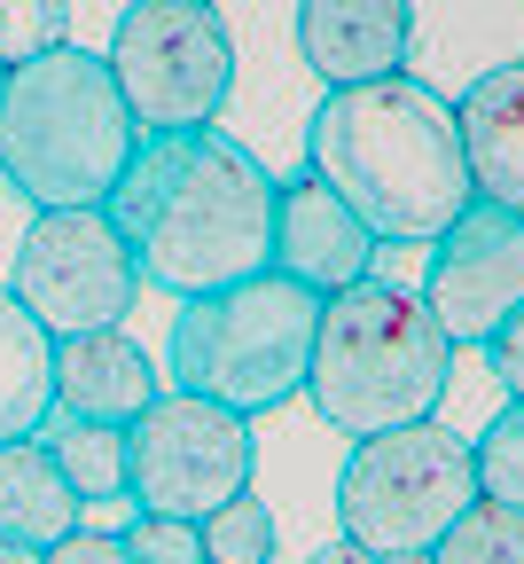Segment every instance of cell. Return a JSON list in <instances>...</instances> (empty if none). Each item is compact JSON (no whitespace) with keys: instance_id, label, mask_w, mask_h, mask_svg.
I'll return each instance as SVG.
<instances>
[{"instance_id":"6da1fadb","label":"cell","mask_w":524,"mask_h":564,"mask_svg":"<svg viewBox=\"0 0 524 564\" xmlns=\"http://www.w3.org/2000/svg\"><path fill=\"white\" fill-rule=\"evenodd\" d=\"M102 212L118 220L141 282L173 299L251 282L274 259V173L219 126L141 133Z\"/></svg>"},{"instance_id":"7a4b0ae2","label":"cell","mask_w":524,"mask_h":564,"mask_svg":"<svg viewBox=\"0 0 524 564\" xmlns=\"http://www.w3.org/2000/svg\"><path fill=\"white\" fill-rule=\"evenodd\" d=\"M306 173H321L376 243H430L478 196L455 133V95L423 87L415 70L329 87L306 126Z\"/></svg>"},{"instance_id":"3957f363","label":"cell","mask_w":524,"mask_h":564,"mask_svg":"<svg viewBox=\"0 0 524 564\" xmlns=\"http://www.w3.org/2000/svg\"><path fill=\"white\" fill-rule=\"evenodd\" d=\"M455 352L462 345H446V329L415 299V282L360 274V282L321 299L306 400H314V415L329 432L376 440V432H400V423H423V415L446 408Z\"/></svg>"},{"instance_id":"277c9868","label":"cell","mask_w":524,"mask_h":564,"mask_svg":"<svg viewBox=\"0 0 524 564\" xmlns=\"http://www.w3.org/2000/svg\"><path fill=\"white\" fill-rule=\"evenodd\" d=\"M133 110L95 47H47L0 87V181L32 212L102 204L133 158Z\"/></svg>"},{"instance_id":"5b68a950","label":"cell","mask_w":524,"mask_h":564,"mask_svg":"<svg viewBox=\"0 0 524 564\" xmlns=\"http://www.w3.org/2000/svg\"><path fill=\"white\" fill-rule=\"evenodd\" d=\"M314 322H321V299L290 274H251V282H228V291H204V299H181L173 314V392H196V400H219L236 415H266V408H290L306 392V361H314Z\"/></svg>"},{"instance_id":"8992f818","label":"cell","mask_w":524,"mask_h":564,"mask_svg":"<svg viewBox=\"0 0 524 564\" xmlns=\"http://www.w3.org/2000/svg\"><path fill=\"white\" fill-rule=\"evenodd\" d=\"M478 502V463L470 440L446 432L438 415L400 423V432L352 440L337 470V525L368 556H400V549H438V533Z\"/></svg>"},{"instance_id":"52a82bcc","label":"cell","mask_w":524,"mask_h":564,"mask_svg":"<svg viewBox=\"0 0 524 564\" xmlns=\"http://www.w3.org/2000/svg\"><path fill=\"white\" fill-rule=\"evenodd\" d=\"M102 63L133 110V133L211 126L236 95V40L211 0H125Z\"/></svg>"},{"instance_id":"ba28073f","label":"cell","mask_w":524,"mask_h":564,"mask_svg":"<svg viewBox=\"0 0 524 564\" xmlns=\"http://www.w3.org/2000/svg\"><path fill=\"white\" fill-rule=\"evenodd\" d=\"M259 478V432L251 415L196 400V392H157L125 423V502L149 518H211L219 502Z\"/></svg>"},{"instance_id":"9c48e42d","label":"cell","mask_w":524,"mask_h":564,"mask_svg":"<svg viewBox=\"0 0 524 564\" xmlns=\"http://www.w3.org/2000/svg\"><path fill=\"white\" fill-rule=\"evenodd\" d=\"M149 291L118 220L102 204H55L32 212V228L9 267V299L47 329V337H79V329H118L133 299Z\"/></svg>"},{"instance_id":"30bf717a","label":"cell","mask_w":524,"mask_h":564,"mask_svg":"<svg viewBox=\"0 0 524 564\" xmlns=\"http://www.w3.org/2000/svg\"><path fill=\"white\" fill-rule=\"evenodd\" d=\"M423 282L415 299L446 329V345H485L516 306H524V212H501L485 196L462 204V220H446L423 243Z\"/></svg>"},{"instance_id":"8fae6325","label":"cell","mask_w":524,"mask_h":564,"mask_svg":"<svg viewBox=\"0 0 524 564\" xmlns=\"http://www.w3.org/2000/svg\"><path fill=\"white\" fill-rule=\"evenodd\" d=\"M376 236L360 228V212L321 181V173H297V181H274V274L306 282L314 299L345 291V282L376 274Z\"/></svg>"},{"instance_id":"7c38bea8","label":"cell","mask_w":524,"mask_h":564,"mask_svg":"<svg viewBox=\"0 0 524 564\" xmlns=\"http://www.w3.org/2000/svg\"><path fill=\"white\" fill-rule=\"evenodd\" d=\"M297 55L321 87L392 79L415 55V9L407 0H297Z\"/></svg>"},{"instance_id":"4fadbf2b","label":"cell","mask_w":524,"mask_h":564,"mask_svg":"<svg viewBox=\"0 0 524 564\" xmlns=\"http://www.w3.org/2000/svg\"><path fill=\"white\" fill-rule=\"evenodd\" d=\"M47 384H55V415L63 423H125L165 392L157 361L133 345V329H79V337H55V361H47Z\"/></svg>"},{"instance_id":"5bb4252c","label":"cell","mask_w":524,"mask_h":564,"mask_svg":"<svg viewBox=\"0 0 524 564\" xmlns=\"http://www.w3.org/2000/svg\"><path fill=\"white\" fill-rule=\"evenodd\" d=\"M455 133H462L470 188L501 212H524V55L478 70L455 95Z\"/></svg>"},{"instance_id":"9a60e30c","label":"cell","mask_w":524,"mask_h":564,"mask_svg":"<svg viewBox=\"0 0 524 564\" xmlns=\"http://www.w3.org/2000/svg\"><path fill=\"white\" fill-rule=\"evenodd\" d=\"M79 494L55 470L47 440H9L0 447V541H24V549H47L79 525Z\"/></svg>"},{"instance_id":"2e32d148","label":"cell","mask_w":524,"mask_h":564,"mask_svg":"<svg viewBox=\"0 0 524 564\" xmlns=\"http://www.w3.org/2000/svg\"><path fill=\"white\" fill-rule=\"evenodd\" d=\"M47 361H55V337L9 299V282H0V447H9V440H40V423L55 415Z\"/></svg>"},{"instance_id":"e0dca14e","label":"cell","mask_w":524,"mask_h":564,"mask_svg":"<svg viewBox=\"0 0 524 564\" xmlns=\"http://www.w3.org/2000/svg\"><path fill=\"white\" fill-rule=\"evenodd\" d=\"M47 455H55V470L70 478L79 510L125 502V432H118V423H63V432L47 440Z\"/></svg>"},{"instance_id":"ac0fdd59","label":"cell","mask_w":524,"mask_h":564,"mask_svg":"<svg viewBox=\"0 0 524 564\" xmlns=\"http://www.w3.org/2000/svg\"><path fill=\"white\" fill-rule=\"evenodd\" d=\"M430 564H524V510L493 502V494H478V502L438 533Z\"/></svg>"},{"instance_id":"d6986e66","label":"cell","mask_w":524,"mask_h":564,"mask_svg":"<svg viewBox=\"0 0 524 564\" xmlns=\"http://www.w3.org/2000/svg\"><path fill=\"white\" fill-rule=\"evenodd\" d=\"M196 541H204V564H274V510L259 502V486H243L236 502L196 518Z\"/></svg>"},{"instance_id":"ffe728a7","label":"cell","mask_w":524,"mask_h":564,"mask_svg":"<svg viewBox=\"0 0 524 564\" xmlns=\"http://www.w3.org/2000/svg\"><path fill=\"white\" fill-rule=\"evenodd\" d=\"M470 463H478V494L524 510V400L493 408V423L470 440Z\"/></svg>"},{"instance_id":"44dd1931","label":"cell","mask_w":524,"mask_h":564,"mask_svg":"<svg viewBox=\"0 0 524 564\" xmlns=\"http://www.w3.org/2000/svg\"><path fill=\"white\" fill-rule=\"evenodd\" d=\"M63 40H70L63 0H0V70H17V63H32Z\"/></svg>"},{"instance_id":"7402d4cb","label":"cell","mask_w":524,"mask_h":564,"mask_svg":"<svg viewBox=\"0 0 524 564\" xmlns=\"http://www.w3.org/2000/svg\"><path fill=\"white\" fill-rule=\"evenodd\" d=\"M118 541H125L133 564H204V541H196L188 518H149V510H133V525H125Z\"/></svg>"},{"instance_id":"603a6c76","label":"cell","mask_w":524,"mask_h":564,"mask_svg":"<svg viewBox=\"0 0 524 564\" xmlns=\"http://www.w3.org/2000/svg\"><path fill=\"white\" fill-rule=\"evenodd\" d=\"M40 564H133V556H125V541H118V533L70 525L63 541H47V549H40Z\"/></svg>"},{"instance_id":"cb8c5ba5","label":"cell","mask_w":524,"mask_h":564,"mask_svg":"<svg viewBox=\"0 0 524 564\" xmlns=\"http://www.w3.org/2000/svg\"><path fill=\"white\" fill-rule=\"evenodd\" d=\"M485 361H493V377H501V392L509 400H524V306L485 337Z\"/></svg>"},{"instance_id":"d4e9b609","label":"cell","mask_w":524,"mask_h":564,"mask_svg":"<svg viewBox=\"0 0 524 564\" xmlns=\"http://www.w3.org/2000/svg\"><path fill=\"white\" fill-rule=\"evenodd\" d=\"M306 564H376V556H368L360 541H345V533H337V541H321V549H314Z\"/></svg>"},{"instance_id":"484cf974","label":"cell","mask_w":524,"mask_h":564,"mask_svg":"<svg viewBox=\"0 0 524 564\" xmlns=\"http://www.w3.org/2000/svg\"><path fill=\"white\" fill-rule=\"evenodd\" d=\"M0 564H40V549H24V541H0Z\"/></svg>"},{"instance_id":"4316f807","label":"cell","mask_w":524,"mask_h":564,"mask_svg":"<svg viewBox=\"0 0 524 564\" xmlns=\"http://www.w3.org/2000/svg\"><path fill=\"white\" fill-rule=\"evenodd\" d=\"M376 564H430V549H400V556H376Z\"/></svg>"},{"instance_id":"83f0119b","label":"cell","mask_w":524,"mask_h":564,"mask_svg":"<svg viewBox=\"0 0 524 564\" xmlns=\"http://www.w3.org/2000/svg\"><path fill=\"white\" fill-rule=\"evenodd\" d=\"M0 87H9V70H0Z\"/></svg>"}]
</instances>
